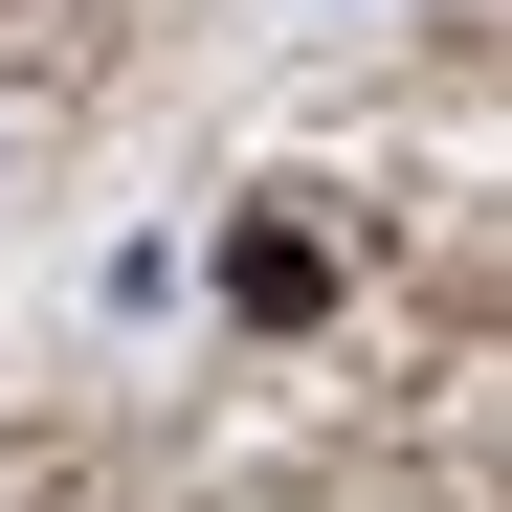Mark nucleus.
Instances as JSON below:
<instances>
[{
	"instance_id": "f257e3e1",
	"label": "nucleus",
	"mask_w": 512,
	"mask_h": 512,
	"mask_svg": "<svg viewBox=\"0 0 512 512\" xmlns=\"http://www.w3.org/2000/svg\"><path fill=\"white\" fill-rule=\"evenodd\" d=\"M223 312H245V334H312V312H334V245H312L290 201H245V223H223Z\"/></svg>"
}]
</instances>
